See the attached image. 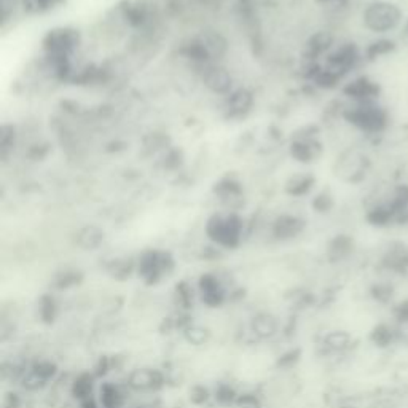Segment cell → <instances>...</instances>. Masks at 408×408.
<instances>
[{
	"label": "cell",
	"instance_id": "6da1fadb",
	"mask_svg": "<svg viewBox=\"0 0 408 408\" xmlns=\"http://www.w3.org/2000/svg\"><path fill=\"white\" fill-rule=\"evenodd\" d=\"M206 235L219 248L235 249L241 243L243 220L236 214H215L208 220Z\"/></svg>",
	"mask_w": 408,
	"mask_h": 408
},
{
	"label": "cell",
	"instance_id": "7a4b0ae2",
	"mask_svg": "<svg viewBox=\"0 0 408 408\" xmlns=\"http://www.w3.org/2000/svg\"><path fill=\"white\" fill-rule=\"evenodd\" d=\"M174 258L163 250H147L139 257L138 275L147 285L160 284L174 271Z\"/></svg>",
	"mask_w": 408,
	"mask_h": 408
},
{
	"label": "cell",
	"instance_id": "3957f363",
	"mask_svg": "<svg viewBox=\"0 0 408 408\" xmlns=\"http://www.w3.org/2000/svg\"><path fill=\"white\" fill-rule=\"evenodd\" d=\"M80 42L78 31L76 29H53L44 39V49L50 59H69L71 53L77 49Z\"/></svg>",
	"mask_w": 408,
	"mask_h": 408
},
{
	"label": "cell",
	"instance_id": "277c9868",
	"mask_svg": "<svg viewBox=\"0 0 408 408\" xmlns=\"http://www.w3.org/2000/svg\"><path fill=\"white\" fill-rule=\"evenodd\" d=\"M365 24L375 32H384L396 27L400 19L397 6L391 4H375L365 10Z\"/></svg>",
	"mask_w": 408,
	"mask_h": 408
},
{
	"label": "cell",
	"instance_id": "5b68a950",
	"mask_svg": "<svg viewBox=\"0 0 408 408\" xmlns=\"http://www.w3.org/2000/svg\"><path fill=\"white\" fill-rule=\"evenodd\" d=\"M165 384V375L158 369H136L128 377L129 389L136 392H156Z\"/></svg>",
	"mask_w": 408,
	"mask_h": 408
},
{
	"label": "cell",
	"instance_id": "8992f818",
	"mask_svg": "<svg viewBox=\"0 0 408 408\" xmlns=\"http://www.w3.org/2000/svg\"><path fill=\"white\" fill-rule=\"evenodd\" d=\"M198 295L208 308H220L227 302V290L214 275H201L198 280Z\"/></svg>",
	"mask_w": 408,
	"mask_h": 408
},
{
	"label": "cell",
	"instance_id": "52a82bcc",
	"mask_svg": "<svg viewBox=\"0 0 408 408\" xmlns=\"http://www.w3.org/2000/svg\"><path fill=\"white\" fill-rule=\"evenodd\" d=\"M346 117L355 123L356 126L365 129V131H378L384 126V113L379 111V108L364 104L359 106L356 108H352L351 112L346 113Z\"/></svg>",
	"mask_w": 408,
	"mask_h": 408
},
{
	"label": "cell",
	"instance_id": "ba28073f",
	"mask_svg": "<svg viewBox=\"0 0 408 408\" xmlns=\"http://www.w3.org/2000/svg\"><path fill=\"white\" fill-rule=\"evenodd\" d=\"M399 340V327L391 322H378L369 333V342L378 350H387Z\"/></svg>",
	"mask_w": 408,
	"mask_h": 408
},
{
	"label": "cell",
	"instance_id": "9c48e42d",
	"mask_svg": "<svg viewBox=\"0 0 408 408\" xmlns=\"http://www.w3.org/2000/svg\"><path fill=\"white\" fill-rule=\"evenodd\" d=\"M203 81L210 91L225 94L231 88V76L219 66H206L203 72Z\"/></svg>",
	"mask_w": 408,
	"mask_h": 408
},
{
	"label": "cell",
	"instance_id": "30bf717a",
	"mask_svg": "<svg viewBox=\"0 0 408 408\" xmlns=\"http://www.w3.org/2000/svg\"><path fill=\"white\" fill-rule=\"evenodd\" d=\"M98 378L93 372H81L72 379L71 383V396L81 402L88 397L96 396L98 387H96Z\"/></svg>",
	"mask_w": 408,
	"mask_h": 408
},
{
	"label": "cell",
	"instance_id": "8fae6325",
	"mask_svg": "<svg viewBox=\"0 0 408 408\" xmlns=\"http://www.w3.org/2000/svg\"><path fill=\"white\" fill-rule=\"evenodd\" d=\"M96 394L101 408H123L125 405V394L113 382H102Z\"/></svg>",
	"mask_w": 408,
	"mask_h": 408
},
{
	"label": "cell",
	"instance_id": "7c38bea8",
	"mask_svg": "<svg viewBox=\"0 0 408 408\" xmlns=\"http://www.w3.org/2000/svg\"><path fill=\"white\" fill-rule=\"evenodd\" d=\"M305 228L303 220L294 215H282L275 222L273 225V235L276 240L287 241L292 238H297Z\"/></svg>",
	"mask_w": 408,
	"mask_h": 408
},
{
	"label": "cell",
	"instance_id": "4fadbf2b",
	"mask_svg": "<svg viewBox=\"0 0 408 408\" xmlns=\"http://www.w3.org/2000/svg\"><path fill=\"white\" fill-rule=\"evenodd\" d=\"M250 330L255 337L262 340H270L277 335L280 332V322L273 315H268V312H258L257 316L253 317L250 321Z\"/></svg>",
	"mask_w": 408,
	"mask_h": 408
},
{
	"label": "cell",
	"instance_id": "5bb4252c",
	"mask_svg": "<svg viewBox=\"0 0 408 408\" xmlns=\"http://www.w3.org/2000/svg\"><path fill=\"white\" fill-rule=\"evenodd\" d=\"M355 338L346 330H332L324 337L322 345L332 352H343L352 346Z\"/></svg>",
	"mask_w": 408,
	"mask_h": 408
},
{
	"label": "cell",
	"instance_id": "9a60e30c",
	"mask_svg": "<svg viewBox=\"0 0 408 408\" xmlns=\"http://www.w3.org/2000/svg\"><path fill=\"white\" fill-rule=\"evenodd\" d=\"M104 241V231L94 225H88L81 228L77 233V244L83 250L98 249Z\"/></svg>",
	"mask_w": 408,
	"mask_h": 408
},
{
	"label": "cell",
	"instance_id": "2e32d148",
	"mask_svg": "<svg viewBox=\"0 0 408 408\" xmlns=\"http://www.w3.org/2000/svg\"><path fill=\"white\" fill-rule=\"evenodd\" d=\"M253 107V94L248 90H236L228 98V111L235 117H241Z\"/></svg>",
	"mask_w": 408,
	"mask_h": 408
},
{
	"label": "cell",
	"instance_id": "e0dca14e",
	"mask_svg": "<svg viewBox=\"0 0 408 408\" xmlns=\"http://www.w3.org/2000/svg\"><path fill=\"white\" fill-rule=\"evenodd\" d=\"M352 248H355V243L350 236H337L329 244L327 255L332 262H342L352 253Z\"/></svg>",
	"mask_w": 408,
	"mask_h": 408
},
{
	"label": "cell",
	"instance_id": "ac0fdd59",
	"mask_svg": "<svg viewBox=\"0 0 408 408\" xmlns=\"http://www.w3.org/2000/svg\"><path fill=\"white\" fill-rule=\"evenodd\" d=\"M198 40L209 53L210 59H217L219 56H222V54L227 50V42L217 32H213V31L204 32L198 37Z\"/></svg>",
	"mask_w": 408,
	"mask_h": 408
},
{
	"label": "cell",
	"instance_id": "d6986e66",
	"mask_svg": "<svg viewBox=\"0 0 408 408\" xmlns=\"http://www.w3.org/2000/svg\"><path fill=\"white\" fill-rule=\"evenodd\" d=\"M58 302L56 298L50 294H45L39 300V317L44 324H53L58 317Z\"/></svg>",
	"mask_w": 408,
	"mask_h": 408
},
{
	"label": "cell",
	"instance_id": "ffe728a7",
	"mask_svg": "<svg viewBox=\"0 0 408 408\" xmlns=\"http://www.w3.org/2000/svg\"><path fill=\"white\" fill-rule=\"evenodd\" d=\"M345 93L350 94L351 98L367 99V98L375 96V94L378 93V88L367 78H359L356 81H352L350 86H346Z\"/></svg>",
	"mask_w": 408,
	"mask_h": 408
},
{
	"label": "cell",
	"instance_id": "44dd1931",
	"mask_svg": "<svg viewBox=\"0 0 408 408\" xmlns=\"http://www.w3.org/2000/svg\"><path fill=\"white\" fill-rule=\"evenodd\" d=\"M138 270V265H134L128 258H120V260H113L111 267H108V273L113 277V280L125 281L129 276L133 275V271Z\"/></svg>",
	"mask_w": 408,
	"mask_h": 408
},
{
	"label": "cell",
	"instance_id": "7402d4cb",
	"mask_svg": "<svg viewBox=\"0 0 408 408\" xmlns=\"http://www.w3.org/2000/svg\"><path fill=\"white\" fill-rule=\"evenodd\" d=\"M394 295H396V290L389 282H377L370 287V297L373 302L379 305H391Z\"/></svg>",
	"mask_w": 408,
	"mask_h": 408
},
{
	"label": "cell",
	"instance_id": "603a6c76",
	"mask_svg": "<svg viewBox=\"0 0 408 408\" xmlns=\"http://www.w3.org/2000/svg\"><path fill=\"white\" fill-rule=\"evenodd\" d=\"M31 370L36 372L40 378L45 379L46 383L53 382V379L56 378L58 372H59L58 365L54 364L53 360H46V359H42V360H37V362H34L31 365Z\"/></svg>",
	"mask_w": 408,
	"mask_h": 408
},
{
	"label": "cell",
	"instance_id": "cb8c5ba5",
	"mask_svg": "<svg viewBox=\"0 0 408 408\" xmlns=\"http://www.w3.org/2000/svg\"><path fill=\"white\" fill-rule=\"evenodd\" d=\"M183 333V338L187 340L190 345H195V346H201L204 343L209 342L210 338V332L204 327H200V325H188L185 330H182Z\"/></svg>",
	"mask_w": 408,
	"mask_h": 408
},
{
	"label": "cell",
	"instance_id": "d4e9b609",
	"mask_svg": "<svg viewBox=\"0 0 408 408\" xmlns=\"http://www.w3.org/2000/svg\"><path fill=\"white\" fill-rule=\"evenodd\" d=\"M83 280V275L80 271H64V273H59L54 280V289L56 290H67L78 285Z\"/></svg>",
	"mask_w": 408,
	"mask_h": 408
},
{
	"label": "cell",
	"instance_id": "484cf974",
	"mask_svg": "<svg viewBox=\"0 0 408 408\" xmlns=\"http://www.w3.org/2000/svg\"><path fill=\"white\" fill-rule=\"evenodd\" d=\"M312 146H316V144H312V142L310 141L295 142V144L292 146V155H294L298 161H303V163L311 161L316 156L315 147Z\"/></svg>",
	"mask_w": 408,
	"mask_h": 408
},
{
	"label": "cell",
	"instance_id": "4316f807",
	"mask_svg": "<svg viewBox=\"0 0 408 408\" xmlns=\"http://www.w3.org/2000/svg\"><path fill=\"white\" fill-rule=\"evenodd\" d=\"M238 394L230 384H219L214 392V399L222 405H233L238 400Z\"/></svg>",
	"mask_w": 408,
	"mask_h": 408
},
{
	"label": "cell",
	"instance_id": "83f0119b",
	"mask_svg": "<svg viewBox=\"0 0 408 408\" xmlns=\"http://www.w3.org/2000/svg\"><path fill=\"white\" fill-rule=\"evenodd\" d=\"M63 0H23V5L27 11L31 13H44L54 9Z\"/></svg>",
	"mask_w": 408,
	"mask_h": 408
},
{
	"label": "cell",
	"instance_id": "f1b7e54d",
	"mask_svg": "<svg viewBox=\"0 0 408 408\" xmlns=\"http://www.w3.org/2000/svg\"><path fill=\"white\" fill-rule=\"evenodd\" d=\"M330 44H332V39L330 36H327V34H324V32L316 34V36L310 40L308 51L312 54V56H316V54H321L322 51L327 50Z\"/></svg>",
	"mask_w": 408,
	"mask_h": 408
},
{
	"label": "cell",
	"instance_id": "f546056e",
	"mask_svg": "<svg viewBox=\"0 0 408 408\" xmlns=\"http://www.w3.org/2000/svg\"><path fill=\"white\" fill-rule=\"evenodd\" d=\"M188 396H190V402H192L193 405L200 407V405L206 404L208 400L213 397V394H210V391L208 389L206 386L195 384V386H192V389H190Z\"/></svg>",
	"mask_w": 408,
	"mask_h": 408
},
{
	"label": "cell",
	"instance_id": "4dcf8cb0",
	"mask_svg": "<svg viewBox=\"0 0 408 408\" xmlns=\"http://www.w3.org/2000/svg\"><path fill=\"white\" fill-rule=\"evenodd\" d=\"M392 319L397 327H405V325H408V298L392 306Z\"/></svg>",
	"mask_w": 408,
	"mask_h": 408
},
{
	"label": "cell",
	"instance_id": "1f68e13d",
	"mask_svg": "<svg viewBox=\"0 0 408 408\" xmlns=\"http://www.w3.org/2000/svg\"><path fill=\"white\" fill-rule=\"evenodd\" d=\"M175 295H178L182 308H190L193 305V290L188 282H180L175 285Z\"/></svg>",
	"mask_w": 408,
	"mask_h": 408
},
{
	"label": "cell",
	"instance_id": "d6a6232c",
	"mask_svg": "<svg viewBox=\"0 0 408 408\" xmlns=\"http://www.w3.org/2000/svg\"><path fill=\"white\" fill-rule=\"evenodd\" d=\"M302 359V351L300 350H289L285 351L282 356H280V359L276 360V365L281 367V369H292L298 364V360Z\"/></svg>",
	"mask_w": 408,
	"mask_h": 408
},
{
	"label": "cell",
	"instance_id": "836d02e7",
	"mask_svg": "<svg viewBox=\"0 0 408 408\" xmlns=\"http://www.w3.org/2000/svg\"><path fill=\"white\" fill-rule=\"evenodd\" d=\"M13 138H15V129L11 126H2V129H0V151H2L4 156L13 146Z\"/></svg>",
	"mask_w": 408,
	"mask_h": 408
},
{
	"label": "cell",
	"instance_id": "e575fe53",
	"mask_svg": "<svg viewBox=\"0 0 408 408\" xmlns=\"http://www.w3.org/2000/svg\"><path fill=\"white\" fill-rule=\"evenodd\" d=\"M312 182H315L312 178H302V179L295 180L294 185H289L287 192L290 195H305L312 187Z\"/></svg>",
	"mask_w": 408,
	"mask_h": 408
},
{
	"label": "cell",
	"instance_id": "d590c367",
	"mask_svg": "<svg viewBox=\"0 0 408 408\" xmlns=\"http://www.w3.org/2000/svg\"><path fill=\"white\" fill-rule=\"evenodd\" d=\"M235 405L240 408H260V402L253 394H240Z\"/></svg>",
	"mask_w": 408,
	"mask_h": 408
},
{
	"label": "cell",
	"instance_id": "8d00e7d4",
	"mask_svg": "<svg viewBox=\"0 0 408 408\" xmlns=\"http://www.w3.org/2000/svg\"><path fill=\"white\" fill-rule=\"evenodd\" d=\"M330 206H332V200L329 198V196H325V195L316 196L315 203H312V208H315L316 210H319V213H325V210L330 209Z\"/></svg>",
	"mask_w": 408,
	"mask_h": 408
},
{
	"label": "cell",
	"instance_id": "74e56055",
	"mask_svg": "<svg viewBox=\"0 0 408 408\" xmlns=\"http://www.w3.org/2000/svg\"><path fill=\"white\" fill-rule=\"evenodd\" d=\"M111 367H112L111 365V359H108V357H101L98 365H96V369L93 370V373L99 379L101 377H104L108 370H111Z\"/></svg>",
	"mask_w": 408,
	"mask_h": 408
},
{
	"label": "cell",
	"instance_id": "f35d334b",
	"mask_svg": "<svg viewBox=\"0 0 408 408\" xmlns=\"http://www.w3.org/2000/svg\"><path fill=\"white\" fill-rule=\"evenodd\" d=\"M4 408H21V397L16 392H9L4 399Z\"/></svg>",
	"mask_w": 408,
	"mask_h": 408
},
{
	"label": "cell",
	"instance_id": "ab89813d",
	"mask_svg": "<svg viewBox=\"0 0 408 408\" xmlns=\"http://www.w3.org/2000/svg\"><path fill=\"white\" fill-rule=\"evenodd\" d=\"M391 49H392L391 42H378L375 45H372V49L369 50V53H370V56H375V54L386 53V51H389Z\"/></svg>",
	"mask_w": 408,
	"mask_h": 408
},
{
	"label": "cell",
	"instance_id": "60d3db41",
	"mask_svg": "<svg viewBox=\"0 0 408 408\" xmlns=\"http://www.w3.org/2000/svg\"><path fill=\"white\" fill-rule=\"evenodd\" d=\"M78 408H101L98 396H93V397H88L85 400H81V402H78Z\"/></svg>",
	"mask_w": 408,
	"mask_h": 408
},
{
	"label": "cell",
	"instance_id": "b9f144b4",
	"mask_svg": "<svg viewBox=\"0 0 408 408\" xmlns=\"http://www.w3.org/2000/svg\"><path fill=\"white\" fill-rule=\"evenodd\" d=\"M340 408H356V407H340Z\"/></svg>",
	"mask_w": 408,
	"mask_h": 408
}]
</instances>
